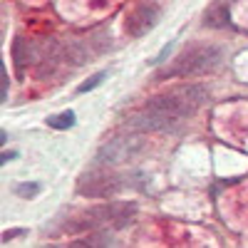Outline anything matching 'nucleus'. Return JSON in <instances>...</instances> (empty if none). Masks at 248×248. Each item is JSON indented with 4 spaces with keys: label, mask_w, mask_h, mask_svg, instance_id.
I'll use <instances>...</instances> for the list:
<instances>
[{
    "label": "nucleus",
    "mask_w": 248,
    "mask_h": 248,
    "mask_svg": "<svg viewBox=\"0 0 248 248\" xmlns=\"http://www.w3.org/2000/svg\"><path fill=\"white\" fill-rule=\"evenodd\" d=\"M105 75H107V72H99V75H92L90 79H85V82H82V85H79V94H85V92L94 90V87L99 85V82L105 79Z\"/></svg>",
    "instance_id": "11"
},
{
    "label": "nucleus",
    "mask_w": 248,
    "mask_h": 248,
    "mask_svg": "<svg viewBox=\"0 0 248 248\" xmlns=\"http://www.w3.org/2000/svg\"><path fill=\"white\" fill-rule=\"evenodd\" d=\"M129 124L134 129H139L141 134H152V132H159V134H176L181 132V122L176 117H167V114H156V112H149L144 109L141 114H134L129 119Z\"/></svg>",
    "instance_id": "5"
},
{
    "label": "nucleus",
    "mask_w": 248,
    "mask_h": 248,
    "mask_svg": "<svg viewBox=\"0 0 248 248\" xmlns=\"http://www.w3.org/2000/svg\"><path fill=\"white\" fill-rule=\"evenodd\" d=\"M23 233H25V231H23V229H13V231H8V233H5V236H3V241H5V243H8V241H13V238H15V236H23Z\"/></svg>",
    "instance_id": "13"
},
{
    "label": "nucleus",
    "mask_w": 248,
    "mask_h": 248,
    "mask_svg": "<svg viewBox=\"0 0 248 248\" xmlns=\"http://www.w3.org/2000/svg\"><path fill=\"white\" fill-rule=\"evenodd\" d=\"M65 55H67V60L72 62V65H85V62H87V57H85V45H79V43H70V45L65 47Z\"/></svg>",
    "instance_id": "8"
},
{
    "label": "nucleus",
    "mask_w": 248,
    "mask_h": 248,
    "mask_svg": "<svg viewBox=\"0 0 248 248\" xmlns=\"http://www.w3.org/2000/svg\"><path fill=\"white\" fill-rule=\"evenodd\" d=\"M156 20H159V10L154 5H139L127 20V32L132 37H141L156 25Z\"/></svg>",
    "instance_id": "6"
},
{
    "label": "nucleus",
    "mask_w": 248,
    "mask_h": 248,
    "mask_svg": "<svg viewBox=\"0 0 248 248\" xmlns=\"http://www.w3.org/2000/svg\"><path fill=\"white\" fill-rule=\"evenodd\" d=\"M37 189H40L37 184H20V186H17V194L25 196V199H32V196L37 194Z\"/></svg>",
    "instance_id": "12"
},
{
    "label": "nucleus",
    "mask_w": 248,
    "mask_h": 248,
    "mask_svg": "<svg viewBox=\"0 0 248 248\" xmlns=\"http://www.w3.org/2000/svg\"><path fill=\"white\" fill-rule=\"evenodd\" d=\"M114 241L107 236V233H92L90 238H85V241H77L75 246H112Z\"/></svg>",
    "instance_id": "10"
},
{
    "label": "nucleus",
    "mask_w": 248,
    "mask_h": 248,
    "mask_svg": "<svg viewBox=\"0 0 248 248\" xmlns=\"http://www.w3.org/2000/svg\"><path fill=\"white\" fill-rule=\"evenodd\" d=\"M149 112H156V114H167V117H176V119H184V117H191V112L196 109L186 94L181 90H174V92H164V94H156L147 102Z\"/></svg>",
    "instance_id": "4"
},
{
    "label": "nucleus",
    "mask_w": 248,
    "mask_h": 248,
    "mask_svg": "<svg viewBox=\"0 0 248 248\" xmlns=\"http://www.w3.org/2000/svg\"><path fill=\"white\" fill-rule=\"evenodd\" d=\"M13 60H15V67L17 70H23L28 65L30 55H28V43H25L23 37H15V43H13Z\"/></svg>",
    "instance_id": "7"
},
{
    "label": "nucleus",
    "mask_w": 248,
    "mask_h": 248,
    "mask_svg": "<svg viewBox=\"0 0 248 248\" xmlns=\"http://www.w3.org/2000/svg\"><path fill=\"white\" fill-rule=\"evenodd\" d=\"M122 189V179L114 174H102V171H87L77 181V191L90 199H109Z\"/></svg>",
    "instance_id": "3"
},
{
    "label": "nucleus",
    "mask_w": 248,
    "mask_h": 248,
    "mask_svg": "<svg viewBox=\"0 0 248 248\" xmlns=\"http://www.w3.org/2000/svg\"><path fill=\"white\" fill-rule=\"evenodd\" d=\"M47 124L52 129H70L72 124H75V114L72 112H62V114H55L47 119Z\"/></svg>",
    "instance_id": "9"
},
{
    "label": "nucleus",
    "mask_w": 248,
    "mask_h": 248,
    "mask_svg": "<svg viewBox=\"0 0 248 248\" xmlns=\"http://www.w3.org/2000/svg\"><path fill=\"white\" fill-rule=\"evenodd\" d=\"M10 159H15V152H5V156H3V164H5V161H10Z\"/></svg>",
    "instance_id": "14"
},
{
    "label": "nucleus",
    "mask_w": 248,
    "mask_h": 248,
    "mask_svg": "<svg viewBox=\"0 0 248 248\" xmlns=\"http://www.w3.org/2000/svg\"><path fill=\"white\" fill-rule=\"evenodd\" d=\"M139 149H141V139H139V134H119V137L109 139L105 147H99L94 161H97V164H107V167H112V164H122V161L132 159Z\"/></svg>",
    "instance_id": "2"
},
{
    "label": "nucleus",
    "mask_w": 248,
    "mask_h": 248,
    "mask_svg": "<svg viewBox=\"0 0 248 248\" xmlns=\"http://www.w3.org/2000/svg\"><path fill=\"white\" fill-rule=\"evenodd\" d=\"M221 60H223V52L216 45H191L171 62V67L164 72V77H169V75H203V72L216 70L221 65Z\"/></svg>",
    "instance_id": "1"
}]
</instances>
